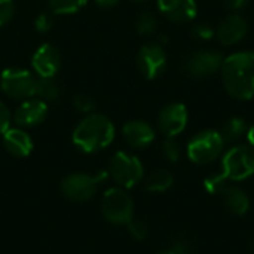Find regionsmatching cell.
<instances>
[{"label":"cell","mask_w":254,"mask_h":254,"mask_svg":"<svg viewBox=\"0 0 254 254\" xmlns=\"http://www.w3.org/2000/svg\"><path fill=\"white\" fill-rule=\"evenodd\" d=\"M223 174L228 180L243 182L254 174V147L250 144H237L222 158Z\"/></svg>","instance_id":"5"},{"label":"cell","mask_w":254,"mask_h":254,"mask_svg":"<svg viewBox=\"0 0 254 254\" xmlns=\"http://www.w3.org/2000/svg\"><path fill=\"white\" fill-rule=\"evenodd\" d=\"M0 89L12 100H28L36 97L37 76L21 67H7L0 74Z\"/></svg>","instance_id":"3"},{"label":"cell","mask_w":254,"mask_h":254,"mask_svg":"<svg viewBox=\"0 0 254 254\" xmlns=\"http://www.w3.org/2000/svg\"><path fill=\"white\" fill-rule=\"evenodd\" d=\"M190 33H192V36L196 40H201V42H208V40H211L216 36L214 28L211 25H208L207 22H196V24H193L192 28H190Z\"/></svg>","instance_id":"27"},{"label":"cell","mask_w":254,"mask_h":254,"mask_svg":"<svg viewBox=\"0 0 254 254\" xmlns=\"http://www.w3.org/2000/svg\"><path fill=\"white\" fill-rule=\"evenodd\" d=\"M225 140L216 129H205L198 132L188 143V158L198 165H207L220 158L225 149Z\"/></svg>","instance_id":"4"},{"label":"cell","mask_w":254,"mask_h":254,"mask_svg":"<svg viewBox=\"0 0 254 254\" xmlns=\"http://www.w3.org/2000/svg\"><path fill=\"white\" fill-rule=\"evenodd\" d=\"M132 1H137V3H143V1H147V0H132Z\"/></svg>","instance_id":"37"},{"label":"cell","mask_w":254,"mask_h":254,"mask_svg":"<svg viewBox=\"0 0 254 254\" xmlns=\"http://www.w3.org/2000/svg\"><path fill=\"white\" fill-rule=\"evenodd\" d=\"M246 137H247V141H249V144H250V146H253V147H254V125L249 127V129H247V134H246Z\"/></svg>","instance_id":"35"},{"label":"cell","mask_w":254,"mask_h":254,"mask_svg":"<svg viewBox=\"0 0 254 254\" xmlns=\"http://www.w3.org/2000/svg\"><path fill=\"white\" fill-rule=\"evenodd\" d=\"M135 27H137V31L141 36H152L158 30V19L152 12L144 10V12H141L138 15Z\"/></svg>","instance_id":"23"},{"label":"cell","mask_w":254,"mask_h":254,"mask_svg":"<svg viewBox=\"0 0 254 254\" xmlns=\"http://www.w3.org/2000/svg\"><path fill=\"white\" fill-rule=\"evenodd\" d=\"M247 33H249L247 19L240 13H231L220 22L216 31V36L222 45L234 46L240 43L241 40H244Z\"/></svg>","instance_id":"14"},{"label":"cell","mask_w":254,"mask_h":254,"mask_svg":"<svg viewBox=\"0 0 254 254\" xmlns=\"http://www.w3.org/2000/svg\"><path fill=\"white\" fill-rule=\"evenodd\" d=\"M54 27V18L49 12H42L34 19V28L39 33H48Z\"/></svg>","instance_id":"30"},{"label":"cell","mask_w":254,"mask_h":254,"mask_svg":"<svg viewBox=\"0 0 254 254\" xmlns=\"http://www.w3.org/2000/svg\"><path fill=\"white\" fill-rule=\"evenodd\" d=\"M228 179L225 177V174H214V176H210L204 180V188L208 193L211 195H222L223 190L229 186L228 185Z\"/></svg>","instance_id":"24"},{"label":"cell","mask_w":254,"mask_h":254,"mask_svg":"<svg viewBox=\"0 0 254 254\" xmlns=\"http://www.w3.org/2000/svg\"><path fill=\"white\" fill-rule=\"evenodd\" d=\"M48 116V103L33 97L24 100L12 115V121L19 128H33L40 125Z\"/></svg>","instance_id":"13"},{"label":"cell","mask_w":254,"mask_h":254,"mask_svg":"<svg viewBox=\"0 0 254 254\" xmlns=\"http://www.w3.org/2000/svg\"><path fill=\"white\" fill-rule=\"evenodd\" d=\"M31 68L37 77H55L61 68V54L51 43H42L31 57Z\"/></svg>","instance_id":"12"},{"label":"cell","mask_w":254,"mask_h":254,"mask_svg":"<svg viewBox=\"0 0 254 254\" xmlns=\"http://www.w3.org/2000/svg\"><path fill=\"white\" fill-rule=\"evenodd\" d=\"M127 228H128L131 237H132L134 240H137V241H143V240H146L147 235H149V228H147V225H146L143 220H135V219H132V220L127 225Z\"/></svg>","instance_id":"28"},{"label":"cell","mask_w":254,"mask_h":254,"mask_svg":"<svg viewBox=\"0 0 254 254\" xmlns=\"http://www.w3.org/2000/svg\"><path fill=\"white\" fill-rule=\"evenodd\" d=\"M188 121L189 113L186 106L183 103H170L158 116V129L167 138H176L186 129Z\"/></svg>","instance_id":"11"},{"label":"cell","mask_w":254,"mask_h":254,"mask_svg":"<svg viewBox=\"0 0 254 254\" xmlns=\"http://www.w3.org/2000/svg\"><path fill=\"white\" fill-rule=\"evenodd\" d=\"M125 141L134 149H144L155 141V129L144 121H129L122 128Z\"/></svg>","instance_id":"16"},{"label":"cell","mask_w":254,"mask_h":254,"mask_svg":"<svg viewBox=\"0 0 254 254\" xmlns=\"http://www.w3.org/2000/svg\"><path fill=\"white\" fill-rule=\"evenodd\" d=\"M137 67L147 80H155L164 74L167 68V52L158 43H147L137 54Z\"/></svg>","instance_id":"10"},{"label":"cell","mask_w":254,"mask_h":254,"mask_svg":"<svg viewBox=\"0 0 254 254\" xmlns=\"http://www.w3.org/2000/svg\"><path fill=\"white\" fill-rule=\"evenodd\" d=\"M171 252H174L176 254H193L195 249L193 244L188 240H179L173 244Z\"/></svg>","instance_id":"32"},{"label":"cell","mask_w":254,"mask_h":254,"mask_svg":"<svg viewBox=\"0 0 254 254\" xmlns=\"http://www.w3.org/2000/svg\"><path fill=\"white\" fill-rule=\"evenodd\" d=\"M109 176L122 189H131L143 180L144 168L137 156L127 152H116L110 159Z\"/></svg>","instance_id":"6"},{"label":"cell","mask_w":254,"mask_h":254,"mask_svg":"<svg viewBox=\"0 0 254 254\" xmlns=\"http://www.w3.org/2000/svg\"><path fill=\"white\" fill-rule=\"evenodd\" d=\"M220 73L223 86L231 97L240 101L254 98V52L244 51L225 57Z\"/></svg>","instance_id":"1"},{"label":"cell","mask_w":254,"mask_h":254,"mask_svg":"<svg viewBox=\"0 0 254 254\" xmlns=\"http://www.w3.org/2000/svg\"><path fill=\"white\" fill-rule=\"evenodd\" d=\"M174 185V176L168 170H156L146 179V190L149 192H165Z\"/></svg>","instance_id":"21"},{"label":"cell","mask_w":254,"mask_h":254,"mask_svg":"<svg viewBox=\"0 0 254 254\" xmlns=\"http://www.w3.org/2000/svg\"><path fill=\"white\" fill-rule=\"evenodd\" d=\"M71 140L73 144L85 153L100 152L109 147L115 140V125L101 113H89L76 125Z\"/></svg>","instance_id":"2"},{"label":"cell","mask_w":254,"mask_h":254,"mask_svg":"<svg viewBox=\"0 0 254 254\" xmlns=\"http://www.w3.org/2000/svg\"><path fill=\"white\" fill-rule=\"evenodd\" d=\"M88 0H48L51 12L57 15H71L79 12Z\"/></svg>","instance_id":"22"},{"label":"cell","mask_w":254,"mask_h":254,"mask_svg":"<svg viewBox=\"0 0 254 254\" xmlns=\"http://www.w3.org/2000/svg\"><path fill=\"white\" fill-rule=\"evenodd\" d=\"M10 122H12V113L7 109V106L0 101V135H3L10 128Z\"/></svg>","instance_id":"31"},{"label":"cell","mask_w":254,"mask_h":254,"mask_svg":"<svg viewBox=\"0 0 254 254\" xmlns=\"http://www.w3.org/2000/svg\"><path fill=\"white\" fill-rule=\"evenodd\" d=\"M247 129H249V125L246 119L241 116H234L223 125L220 134L225 143H235L247 134Z\"/></svg>","instance_id":"20"},{"label":"cell","mask_w":254,"mask_h":254,"mask_svg":"<svg viewBox=\"0 0 254 254\" xmlns=\"http://www.w3.org/2000/svg\"><path fill=\"white\" fill-rule=\"evenodd\" d=\"M4 149L16 158H27L33 150V140L24 128H9L3 135Z\"/></svg>","instance_id":"17"},{"label":"cell","mask_w":254,"mask_h":254,"mask_svg":"<svg viewBox=\"0 0 254 254\" xmlns=\"http://www.w3.org/2000/svg\"><path fill=\"white\" fill-rule=\"evenodd\" d=\"M73 104H74L77 112L85 113V115L94 113V110L97 107V101L88 94H77L73 100Z\"/></svg>","instance_id":"26"},{"label":"cell","mask_w":254,"mask_h":254,"mask_svg":"<svg viewBox=\"0 0 254 254\" xmlns=\"http://www.w3.org/2000/svg\"><path fill=\"white\" fill-rule=\"evenodd\" d=\"M156 254H176L174 252H171V250H164V252H159V253Z\"/></svg>","instance_id":"36"},{"label":"cell","mask_w":254,"mask_h":254,"mask_svg":"<svg viewBox=\"0 0 254 254\" xmlns=\"http://www.w3.org/2000/svg\"><path fill=\"white\" fill-rule=\"evenodd\" d=\"M222 201H223L226 211L234 216H244L249 213V210L252 207V201H250V196L247 195V192L244 189H241L240 186H234V185L232 186L229 185L223 190Z\"/></svg>","instance_id":"18"},{"label":"cell","mask_w":254,"mask_h":254,"mask_svg":"<svg viewBox=\"0 0 254 254\" xmlns=\"http://www.w3.org/2000/svg\"><path fill=\"white\" fill-rule=\"evenodd\" d=\"M223 3H225V6H226L229 10L238 12V10L244 9V7L250 3V0H223Z\"/></svg>","instance_id":"33"},{"label":"cell","mask_w":254,"mask_h":254,"mask_svg":"<svg viewBox=\"0 0 254 254\" xmlns=\"http://www.w3.org/2000/svg\"><path fill=\"white\" fill-rule=\"evenodd\" d=\"M15 13V1L13 0H0V27L6 25Z\"/></svg>","instance_id":"29"},{"label":"cell","mask_w":254,"mask_h":254,"mask_svg":"<svg viewBox=\"0 0 254 254\" xmlns=\"http://www.w3.org/2000/svg\"><path fill=\"white\" fill-rule=\"evenodd\" d=\"M161 150H162L164 158L170 162H177L182 156V147L176 138H165Z\"/></svg>","instance_id":"25"},{"label":"cell","mask_w":254,"mask_h":254,"mask_svg":"<svg viewBox=\"0 0 254 254\" xmlns=\"http://www.w3.org/2000/svg\"><path fill=\"white\" fill-rule=\"evenodd\" d=\"M119 0H95L97 6L103 7V9H107V7H113Z\"/></svg>","instance_id":"34"},{"label":"cell","mask_w":254,"mask_h":254,"mask_svg":"<svg viewBox=\"0 0 254 254\" xmlns=\"http://www.w3.org/2000/svg\"><path fill=\"white\" fill-rule=\"evenodd\" d=\"M101 213L107 222L127 226L134 219V202L125 189L112 188L103 195Z\"/></svg>","instance_id":"7"},{"label":"cell","mask_w":254,"mask_h":254,"mask_svg":"<svg viewBox=\"0 0 254 254\" xmlns=\"http://www.w3.org/2000/svg\"><path fill=\"white\" fill-rule=\"evenodd\" d=\"M63 89L55 77H37L36 97L45 103H55L61 98Z\"/></svg>","instance_id":"19"},{"label":"cell","mask_w":254,"mask_h":254,"mask_svg":"<svg viewBox=\"0 0 254 254\" xmlns=\"http://www.w3.org/2000/svg\"><path fill=\"white\" fill-rule=\"evenodd\" d=\"M158 9L164 16L177 24L192 22L198 12L195 0H158Z\"/></svg>","instance_id":"15"},{"label":"cell","mask_w":254,"mask_h":254,"mask_svg":"<svg viewBox=\"0 0 254 254\" xmlns=\"http://www.w3.org/2000/svg\"><path fill=\"white\" fill-rule=\"evenodd\" d=\"M109 177V173L101 171L95 176H88L83 173H74L63 179L61 192L63 195L74 202H85L92 199L97 192L98 183L104 182Z\"/></svg>","instance_id":"8"},{"label":"cell","mask_w":254,"mask_h":254,"mask_svg":"<svg viewBox=\"0 0 254 254\" xmlns=\"http://www.w3.org/2000/svg\"><path fill=\"white\" fill-rule=\"evenodd\" d=\"M225 55L214 49H204L190 54L185 61V73L193 79H204L220 71Z\"/></svg>","instance_id":"9"}]
</instances>
